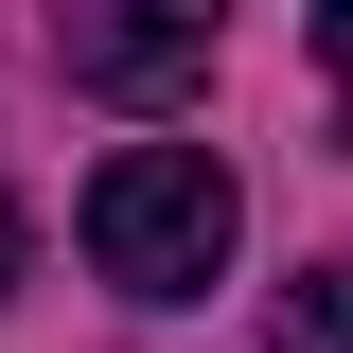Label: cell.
<instances>
[{"label":"cell","instance_id":"cell-2","mask_svg":"<svg viewBox=\"0 0 353 353\" xmlns=\"http://www.w3.org/2000/svg\"><path fill=\"white\" fill-rule=\"evenodd\" d=\"M71 88L176 106V88H212V18H71Z\"/></svg>","mask_w":353,"mask_h":353},{"label":"cell","instance_id":"cell-3","mask_svg":"<svg viewBox=\"0 0 353 353\" xmlns=\"http://www.w3.org/2000/svg\"><path fill=\"white\" fill-rule=\"evenodd\" d=\"M283 353H353V265H301L283 283Z\"/></svg>","mask_w":353,"mask_h":353},{"label":"cell","instance_id":"cell-1","mask_svg":"<svg viewBox=\"0 0 353 353\" xmlns=\"http://www.w3.org/2000/svg\"><path fill=\"white\" fill-rule=\"evenodd\" d=\"M230 248H248V194H230L212 141H124V159L88 176V265L124 301H212Z\"/></svg>","mask_w":353,"mask_h":353},{"label":"cell","instance_id":"cell-4","mask_svg":"<svg viewBox=\"0 0 353 353\" xmlns=\"http://www.w3.org/2000/svg\"><path fill=\"white\" fill-rule=\"evenodd\" d=\"M18 265H36V230H18V194H0V301H18Z\"/></svg>","mask_w":353,"mask_h":353}]
</instances>
